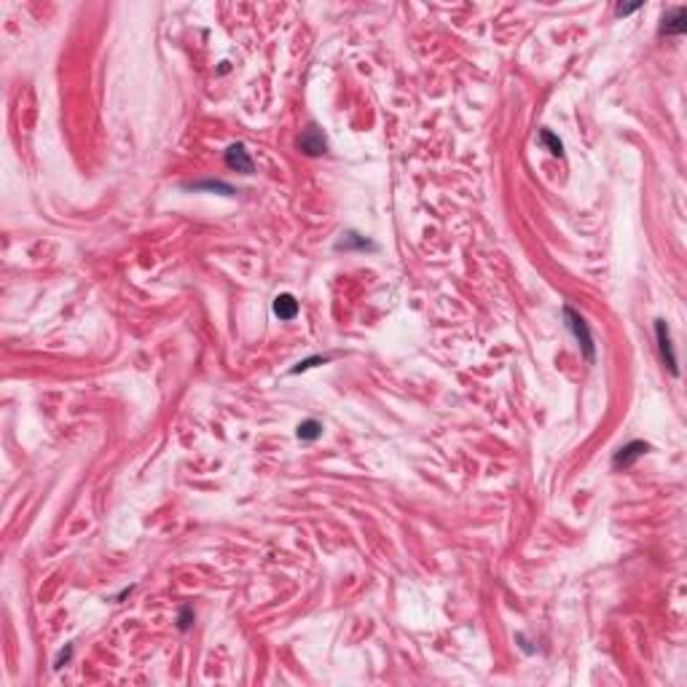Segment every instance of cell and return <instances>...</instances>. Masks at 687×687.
I'll use <instances>...</instances> for the list:
<instances>
[{"label": "cell", "instance_id": "6da1fadb", "mask_svg": "<svg viewBox=\"0 0 687 687\" xmlns=\"http://www.w3.org/2000/svg\"><path fill=\"white\" fill-rule=\"evenodd\" d=\"M564 320H566V328L572 330V336L577 339L580 344V349H583V354H586V360L588 363H594L596 360V344H594V336H591V328H588V322L580 317V314L575 312L572 306H564Z\"/></svg>", "mask_w": 687, "mask_h": 687}, {"label": "cell", "instance_id": "7a4b0ae2", "mask_svg": "<svg viewBox=\"0 0 687 687\" xmlns=\"http://www.w3.org/2000/svg\"><path fill=\"white\" fill-rule=\"evenodd\" d=\"M655 341L663 365L671 371V376H679V365H677V354H674V346H671V333H668L666 320H655Z\"/></svg>", "mask_w": 687, "mask_h": 687}, {"label": "cell", "instance_id": "3957f363", "mask_svg": "<svg viewBox=\"0 0 687 687\" xmlns=\"http://www.w3.org/2000/svg\"><path fill=\"white\" fill-rule=\"evenodd\" d=\"M298 151L306 156H322L328 151V137L317 124H309L298 137Z\"/></svg>", "mask_w": 687, "mask_h": 687}, {"label": "cell", "instance_id": "277c9868", "mask_svg": "<svg viewBox=\"0 0 687 687\" xmlns=\"http://www.w3.org/2000/svg\"><path fill=\"white\" fill-rule=\"evenodd\" d=\"M685 30H687L685 5H674V8H668V11L660 16V27H658V35H660V38H668V35H682Z\"/></svg>", "mask_w": 687, "mask_h": 687}, {"label": "cell", "instance_id": "5b68a950", "mask_svg": "<svg viewBox=\"0 0 687 687\" xmlns=\"http://www.w3.org/2000/svg\"><path fill=\"white\" fill-rule=\"evenodd\" d=\"M223 158H226L228 169H234V172H242V175H252V172H255V164H252L245 143H231V145L226 148V156Z\"/></svg>", "mask_w": 687, "mask_h": 687}, {"label": "cell", "instance_id": "8992f818", "mask_svg": "<svg viewBox=\"0 0 687 687\" xmlns=\"http://www.w3.org/2000/svg\"><path fill=\"white\" fill-rule=\"evenodd\" d=\"M647 451H650V446H647L644 440H631V443H625L623 448L612 457V468H623V470L631 468V465H634L639 457H644Z\"/></svg>", "mask_w": 687, "mask_h": 687}, {"label": "cell", "instance_id": "52a82bcc", "mask_svg": "<svg viewBox=\"0 0 687 687\" xmlns=\"http://www.w3.org/2000/svg\"><path fill=\"white\" fill-rule=\"evenodd\" d=\"M272 312H274V317L282 320V322L296 320V317H298V301H296V296L280 293V296L274 298V304H272Z\"/></svg>", "mask_w": 687, "mask_h": 687}, {"label": "cell", "instance_id": "ba28073f", "mask_svg": "<svg viewBox=\"0 0 687 687\" xmlns=\"http://www.w3.org/2000/svg\"><path fill=\"white\" fill-rule=\"evenodd\" d=\"M336 250L339 252H352V250H376V242L371 239H365L363 234H357V231H346L341 234V239L336 242Z\"/></svg>", "mask_w": 687, "mask_h": 687}, {"label": "cell", "instance_id": "9c48e42d", "mask_svg": "<svg viewBox=\"0 0 687 687\" xmlns=\"http://www.w3.org/2000/svg\"><path fill=\"white\" fill-rule=\"evenodd\" d=\"M296 435H298V440H304V443H312V440H317V437L322 435V424L317 419H304L296 427Z\"/></svg>", "mask_w": 687, "mask_h": 687}, {"label": "cell", "instance_id": "30bf717a", "mask_svg": "<svg viewBox=\"0 0 687 687\" xmlns=\"http://www.w3.org/2000/svg\"><path fill=\"white\" fill-rule=\"evenodd\" d=\"M186 188H191V191H220L223 196H234L237 193L234 186H228L223 180H199V183H188Z\"/></svg>", "mask_w": 687, "mask_h": 687}, {"label": "cell", "instance_id": "8fae6325", "mask_svg": "<svg viewBox=\"0 0 687 687\" xmlns=\"http://www.w3.org/2000/svg\"><path fill=\"white\" fill-rule=\"evenodd\" d=\"M537 140H540V145H545L553 156H564V145H562V140L551 132V129H540V134H537Z\"/></svg>", "mask_w": 687, "mask_h": 687}, {"label": "cell", "instance_id": "7c38bea8", "mask_svg": "<svg viewBox=\"0 0 687 687\" xmlns=\"http://www.w3.org/2000/svg\"><path fill=\"white\" fill-rule=\"evenodd\" d=\"M330 360V354H312V357H306V360H301L290 374L296 376V374H304V371H309V368H314V365H325Z\"/></svg>", "mask_w": 687, "mask_h": 687}, {"label": "cell", "instance_id": "4fadbf2b", "mask_svg": "<svg viewBox=\"0 0 687 687\" xmlns=\"http://www.w3.org/2000/svg\"><path fill=\"white\" fill-rule=\"evenodd\" d=\"M193 620H196L193 607H191V604H183V607L178 610V628H180V631H188V628L193 625Z\"/></svg>", "mask_w": 687, "mask_h": 687}, {"label": "cell", "instance_id": "5bb4252c", "mask_svg": "<svg viewBox=\"0 0 687 687\" xmlns=\"http://www.w3.org/2000/svg\"><path fill=\"white\" fill-rule=\"evenodd\" d=\"M70 655H73V644H67L62 653L54 658V668H62V663H67V660H70Z\"/></svg>", "mask_w": 687, "mask_h": 687}, {"label": "cell", "instance_id": "9a60e30c", "mask_svg": "<svg viewBox=\"0 0 687 687\" xmlns=\"http://www.w3.org/2000/svg\"><path fill=\"white\" fill-rule=\"evenodd\" d=\"M636 8H639V5H618L615 11H618V14H634Z\"/></svg>", "mask_w": 687, "mask_h": 687}]
</instances>
